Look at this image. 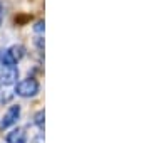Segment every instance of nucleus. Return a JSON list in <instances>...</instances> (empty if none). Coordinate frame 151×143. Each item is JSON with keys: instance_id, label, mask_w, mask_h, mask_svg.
Instances as JSON below:
<instances>
[{"instance_id": "nucleus-1", "label": "nucleus", "mask_w": 151, "mask_h": 143, "mask_svg": "<svg viewBox=\"0 0 151 143\" xmlns=\"http://www.w3.org/2000/svg\"><path fill=\"white\" fill-rule=\"evenodd\" d=\"M15 93L22 98H30V96H35L39 93V83L35 79H24L22 83L17 84Z\"/></svg>"}, {"instance_id": "nucleus-2", "label": "nucleus", "mask_w": 151, "mask_h": 143, "mask_svg": "<svg viewBox=\"0 0 151 143\" xmlns=\"http://www.w3.org/2000/svg\"><path fill=\"white\" fill-rule=\"evenodd\" d=\"M19 116H20V106H19V105L10 106L9 111L5 113V116H4V120L0 121V130H5V128L12 126L14 123H17Z\"/></svg>"}, {"instance_id": "nucleus-5", "label": "nucleus", "mask_w": 151, "mask_h": 143, "mask_svg": "<svg viewBox=\"0 0 151 143\" xmlns=\"http://www.w3.org/2000/svg\"><path fill=\"white\" fill-rule=\"evenodd\" d=\"M0 62H2V66H7V67H14L17 64V61L12 57V54H10L9 49L0 51Z\"/></svg>"}, {"instance_id": "nucleus-8", "label": "nucleus", "mask_w": 151, "mask_h": 143, "mask_svg": "<svg viewBox=\"0 0 151 143\" xmlns=\"http://www.w3.org/2000/svg\"><path fill=\"white\" fill-rule=\"evenodd\" d=\"M35 30H37V32L44 30V22H37V24H35Z\"/></svg>"}, {"instance_id": "nucleus-4", "label": "nucleus", "mask_w": 151, "mask_h": 143, "mask_svg": "<svg viewBox=\"0 0 151 143\" xmlns=\"http://www.w3.org/2000/svg\"><path fill=\"white\" fill-rule=\"evenodd\" d=\"M5 140L7 143H25L27 142V135H25V131L22 128H17V130H14V131H10L7 135Z\"/></svg>"}, {"instance_id": "nucleus-7", "label": "nucleus", "mask_w": 151, "mask_h": 143, "mask_svg": "<svg viewBox=\"0 0 151 143\" xmlns=\"http://www.w3.org/2000/svg\"><path fill=\"white\" fill-rule=\"evenodd\" d=\"M44 116H45V115H44V111H39L37 115H35V118H34V120H35L34 123H35L37 126H40V128L44 126Z\"/></svg>"}, {"instance_id": "nucleus-9", "label": "nucleus", "mask_w": 151, "mask_h": 143, "mask_svg": "<svg viewBox=\"0 0 151 143\" xmlns=\"http://www.w3.org/2000/svg\"><path fill=\"white\" fill-rule=\"evenodd\" d=\"M0 24H2V7H0Z\"/></svg>"}, {"instance_id": "nucleus-3", "label": "nucleus", "mask_w": 151, "mask_h": 143, "mask_svg": "<svg viewBox=\"0 0 151 143\" xmlns=\"http://www.w3.org/2000/svg\"><path fill=\"white\" fill-rule=\"evenodd\" d=\"M17 77H19V71H17V67H7L4 66L0 69V83L9 86V84H14L17 81Z\"/></svg>"}, {"instance_id": "nucleus-6", "label": "nucleus", "mask_w": 151, "mask_h": 143, "mask_svg": "<svg viewBox=\"0 0 151 143\" xmlns=\"http://www.w3.org/2000/svg\"><path fill=\"white\" fill-rule=\"evenodd\" d=\"M9 51H10L12 57H14L17 62H19L24 56H25V47H24V46H14V47H10Z\"/></svg>"}]
</instances>
